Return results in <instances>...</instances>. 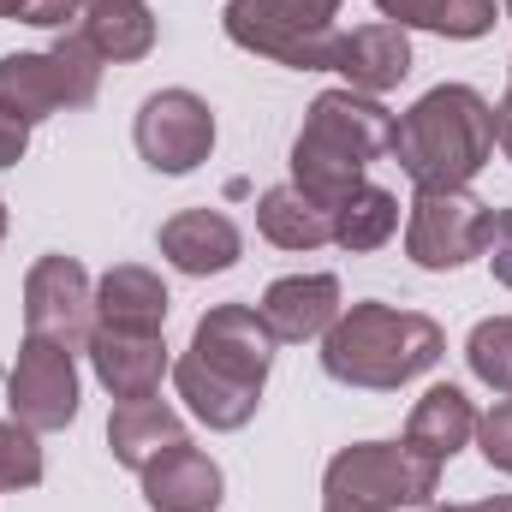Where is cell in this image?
Here are the masks:
<instances>
[{"mask_svg": "<svg viewBox=\"0 0 512 512\" xmlns=\"http://www.w3.org/2000/svg\"><path fill=\"white\" fill-rule=\"evenodd\" d=\"M90 370L96 382L120 399H155L161 393V376H167V340L161 334H137V328H102L90 334Z\"/></svg>", "mask_w": 512, "mask_h": 512, "instance_id": "obj_11", "label": "cell"}, {"mask_svg": "<svg viewBox=\"0 0 512 512\" xmlns=\"http://www.w3.org/2000/svg\"><path fill=\"white\" fill-rule=\"evenodd\" d=\"M483 256H489V268H495V280L512 292V209H495V221H489V245H483Z\"/></svg>", "mask_w": 512, "mask_h": 512, "instance_id": "obj_28", "label": "cell"}, {"mask_svg": "<svg viewBox=\"0 0 512 512\" xmlns=\"http://www.w3.org/2000/svg\"><path fill=\"white\" fill-rule=\"evenodd\" d=\"M155 245H161V256H167L179 274L203 280V274H227V268L245 256V233H239V221L221 215V209H179V215L161 221Z\"/></svg>", "mask_w": 512, "mask_h": 512, "instance_id": "obj_13", "label": "cell"}, {"mask_svg": "<svg viewBox=\"0 0 512 512\" xmlns=\"http://www.w3.org/2000/svg\"><path fill=\"white\" fill-rule=\"evenodd\" d=\"M185 352H191L203 370H215L221 382H239V387H251V393H262L280 340H274V328L262 322L256 304H215V310L197 316Z\"/></svg>", "mask_w": 512, "mask_h": 512, "instance_id": "obj_9", "label": "cell"}, {"mask_svg": "<svg viewBox=\"0 0 512 512\" xmlns=\"http://www.w3.org/2000/svg\"><path fill=\"white\" fill-rule=\"evenodd\" d=\"M376 12L399 30H435L447 42H477L495 30V0H376Z\"/></svg>", "mask_w": 512, "mask_h": 512, "instance_id": "obj_22", "label": "cell"}, {"mask_svg": "<svg viewBox=\"0 0 512 512\" xmlns=\"http://www.w3.org/2000/svg\"><path fill=\"white\" fill-rule=\"evenodd\" d=\"M143 501L149 512H221V495H227V477L221 465L191 447V441H173L161 459H149L143 471Z\"/></svg>", "mask_w": 512, "mask_h": 512, "instance_id": "obj_12", "label": "cell"}, {"mask_svg": "<svg viewBox=\"0 0 512 512\" xmlns=\"http://www.w3.org/2000/svg\"><path fill=\"white\" fill-rule=\"evenodd\" d=\"M447 352V334L423 310H399L382 298H364L340 310V322L322 334V370L328 382L358 387V393H393L435 370Z\"/></svg>", "mask_w": 512, "mask_h": 512, "instance_id": "obj_2", "label": "cell"}, {"mask_svg": "<svg viewBox=\"0 0 512 512\" xmlns=\"http://www.w3.org/2000/svg\"><path fill=\"white\" fill-rule=\"evenodd\" d=\"M393 149V114L364 90H322L292 137V185L322 209L346 203L364 185V167Z\"/></svg>", "mask_w": 512, "mask_h": 512, "instance_id": "obj_3", "label": "cell"}, {"mask_svg": "<svg viewBox=\"0 0 512 512\" xmlns=\"http://www.w3.org/2000/svg\"><path fill=\"white\" fill-rule=\"evenodd\" d=\"M495 149L512 161V66H507V96H501V108H495Z\"/></svg>", "mask_w": 512, "mask_h": 512, "instance_id": "obj_31", "label": "cell"}, {"mask_svg": "<svg viewBox=\"0 0 512 512\" xmlns=\"http://www.w3.org/2000/svg\"><path fill=\"white\" fill-rule=\"evenodd\" d=\"M477 441V405L465 399V387L441 382L429 387L417 405H411V417H405V447H417L423 459H435V465H447L459 447H471Z\"/></svg>", "mask_w": 512, "mask_h": 512, "instance_id": "obj_17", "label": "cell"}, {"mask_svg": "<svg viewBox=\"0 0 512 512\" xmlns=\"http://www.w3.org/2000/svg\"><path fill=\"white\" fill-rule=\"evenodd\" d=\"M346 78V90H364V96H382V90H399L411 78V36L399 24H358V30H340L334 42V66Z\"/></svg>", "mask_w": 512, "mask_h": 512, "instance_id": "obj_15", "label": "cell"}, {"mask_svg": "<svg viewBox=\"0 0 512 512\" xmlns=\"http://www.w3.org/2000/svg\"><path fill=\"white\" fill-rule=\"evenodd\" d=\"M78 30L96 42V54L102 60H114V66H126V60H143L149 48H155V12L143 6V0H120V6H90L84 18H78Z\"/></svg>", "mask_w": 512, "mask_h": 512, "instance_id": "obj_23", "label": "cell"}, {"mask_svg": "<svg viewBox=\"0 0 512 512\" xmlns=\"http://www.w3.org/2000/svg\"><path fill=\"white\" fill-rule=\"evenodd\" d=\"M471 512H512V495H489V501H477Z\"/></svg>", "mask_w": 512, "mask_h": 512, "instance_id": "obj_33", "label": "cell"}, {"mask_svg": "<svg viewBox=\"0 0 512 512\" xmlns=\"http://www.w3.org/2000/svg\"><path fill=\"white\" fill-rule=\"evenodd\" d=\"M477 447H483V459H489L495 471L512 477V393L495 405V411L477 417Z\"/></svg>", "mask_w": 512, "mask_h": 512, "instance_id": "obj_27", "label": "cell"}, {"mask_svg": "<svg viewBox=\"0 0 512 512\" xmlns=\"http://www.w3.org/2000/svg\"><path fill=\"white\" fill-rule=\"evenodd\" d=\"M131 143H137V155H143L155 173H167V179L197 173V167L209 161V149H215V114H209V102H203L197 90H155V96H143V108H137Z\"/></svg>", "mask_w": 512, "mask_h": 512, "instance_id": "obj_8", "label": "cell"}, {"mask_svg": "<svg viewBox=\"0 0 512 512\" xmlns=\"http://www.w3.org/2000/svg\"><path fill=\"white\" fill-rule=\"evenodd\" d=\"M24 334L48 346H90L96 334V280L78 256H36L24 274Z\"/></svg>", "mask_w": 512, "mask_h": 512, "instance_id": "obj_7", "label": "cell"}, {"mask_svg": "<svg viewBox=\"0 0 512 512\" xmlns=\"http://www.w3.org/2000/svg\"><path fill=\"white\" fill-rule=\"evenodd\" d=\"M0 239H6V203H0Z\"/></svg>", "mask_w": 512, "mask_h": 512, "instance_id": "obj_37", "label": "cell"}, {"mask_svg": "<svg viewBox=\"0 0 512 512\" xmlns=\"http://www.w3.org/2000/svg\"><path fill=\"white\" fill-rule=\"evenodd\" d=\"M78 6H84V12H90V6H120V0H78Z\"/></svg>", "mask_w": 512, "mask_h": 512, "instance_id": "obj_36", "label": "cell"}, {"mask_svg": "<svg viewBox=\"0 0 512 512\" xmlns=\"http://www.w3.org/2000/svg\"><path fill=\"white\" fill-rule=\"evenodd\" d=\"M489 221H495V209L471 191H417L411 215H405V256L429 274H453L483 256Z\"/></svg>", "mask_w": 512, "mask_h": 512, "instance_id": "obj_6", "label": "cell"}, {"mask_svg": "<svg viewBox=\"0 0 512 512\" xmlns=\"http://www.w3.org/2000/svg\"><path fill=\"white\" fill-rule=\"evenodd\" d=\"M423 512H471V507H441V501H429Z\"/></svg>", "mask_w": 512, "mask_h": 512, "instance_id": "obj_35", "label": "cell"}, {"mask_svg": "<svg viewBox=\"0 0 512 512\" xmlns=\"http://www.w3.org/2000/svg\"><path fill=\"white\" fill-rule=\"evenodd\" d=\"M173 441H185V417L161 393L155 399H120L108 417V447H114V465H126V471H143Z\"/></svg>", "mask_w": 512, "mask_h": 512, "instance_id": "obj_18", "label": "cell"}, {"mask_svg": "<svg viewBox=\"0 0 512 512\" xmlns=\"http://www.w3.org/2000/svg\"><path fill=\"white\" fill-rule=\"evenodd\" d=\"M322 512H382L370 501H346V495H322Z\"/></svg>", "mask_w": 512, "mask_h": 512, "instance_id": "obj_32", "label": "cell"}, {"mask_svg": "<svg viewBox=\"0 0 512 512\" xmlns=\"http://www.w3.org/2000/svg\"><path fill=\"white\" fill-rule=\"evenodd\" d=\"M24 12V0H0V18H18Z\"/></svg>", "mask_w": 512, "mask_h": 512, "instance_id": "obj_34", "label": "cell"}, {"mask_svg": "<svg viewBox=\"0 0 512 512\" xmlns=\"http://www.w3.org/2000/svg\"><path fill=\"white\" fill-rule=\"evenodd\" d=\"M167 286L155 268L143 262H114L96 280V322L102 328H137V334H161L167 328Z\"/></svg>", "mask_w": 512, "mask_h": 512, "instance_id": "obj_16", "label": "cell"}, {"mask_svg": "<svg viewBox=\"0 0 512 512\" xmlns=\"http://www.w3.org/2000/svg\"><path fill=\"white\" fill-rule=\"evenodd\" d=\"M346 0H227L221 24H227V42L262 54V60H280L292 72H328L334 66V18H340Z\"/></svg>", "mask_w": 512, "mask_h": 512, "instance_id": "obj_4", "label": "cell"}, {"mask_svg": "<svg viewBox=\"0 0 512 512\" xmlns=\"http://www.w3.org/2000/svg\"><path fill=\"white\" fill-rule=\"evenodd\" d=\"M262 322L274 328L280 346H304V340H322L334 322H340V280L334 274H280L268 292H262Z\"/></svg>", "mask_w": 512, "mask_h": 512, "instance_id": "obj_14", "label": "cell"}, {"mask_svg": "<svg viewBox=\"0 0 512 512\" xmlns=\"http://www.w3.org/2000/svg\"><path fill=\"white\" fill-rule=\"evenodd\" d=\"M507 12H512V0H507Z\"/></svg>", "mask_w": 512, "mask_h": 512, "instance_id": "obj_38", "label": "cell"}, {"mask_svg": "<svg viewBox=\"0 0 512 512\" xmlns=\"http://www.w3.org/2000/svg\"><path fill=\"white\" fill-rule=\"evenodd\" d=\"M6 405L24 429L36 435H54V429H72L78 423V364L66 346H48V340H30L18 346V364L6 376Z\"/></svg>", "mask_w": 512, "mask_h": 512, "instance_id": "obj_10", "label": "cell"}, {"mask_svg": "<svg viewBox=\"0 0 512 512\" xmlns=\"http://www.w3.org/2000/svg\"><path fill=\"white\" fill-rule=\"evenodd\" d=\"M256 233L280 251H322L334 245V209H322L298 185H274L256 197Z\"/></svg>", "mask_w": 512, "mask_h": 512, "instance_id": "obj_20", "label": "cell"}, {"mask_svg": "<svg viewBox=\"0 0 512 512\" xmlns=\"http://www.w3.org/2000/svg\"><path fill=\"white\" fill-rule=\"evenodd\" d=\"M399 233V197L382 185H358L346 203H334V245L340 251H382Z\"/></svg>", "mask_w": 512, "mask_h": 512, "instance_id": "obj_24", "label": "cell"}, {"mask_svg": "<svg viewBox=\"0 0 512 512\" xmlns=\"http://www.w3.org/2000/svg\"><path fill=\"white\" fill-rule=\"evenodd\" d=\"M322 495H346V501H370V507H429L441 495V465L423 459L405 441H358L340 447L322 471Z\"/></svg>", "mask_w": 512, "mask_h": 512, "instance_id": "obj_5", "label": "cell"}, {"mask_svg": "<svg viewBox=\"0 0 512 512\" xmlns=\"http://www.w3.org/2000/svg\"><path fill=\"white\" fill-rule=\"evenodd\" d=\"M387 155L417 191H465L495 161V102L471 84H435L393 120Z\"/></svg>", "mask_w": 512, "mask_h": 512, "instance_id": "obj_1", "label": "cell"}, {"mask_svg": "<svg viewBox=\"0 0 512 512\" xmlns=\"http://www.w3.org/2000/svg\"><path fill=\"white\" fill-rule=\"evenodd\" d=\"M0 114L42 126L54 114H66V78L54 66V54H0Z\"/></svg>", "mask_w": 512, "mask_h": 512, "instance_id": "obj_19", "label": "cell"}, {"mask_svg": "<svg viewBox=\"0 0 512 512\" xmlns=\"http://www.w3.org/2000/svg\"><path fill=\"white\" fill-rule=\"evenodd\" d=\"M173 387H179V399H185V411L197 417V423H209V429H221V435H233V429H245L256 417V405H262V393L239 382H221L215 370H203L191 352L173 364Z\"/></svg>", "mask_w": 512, "mask_h": 512, "instance_id": "obj_21", "label": "cell"}, {"mask_svg": "<svg viewBox=\"0 0 512 512\" xmlns=\"http://www.w3.org/2000/svg\"><path fill=\"white\" fill-rule=\"evenodd\" d=\"M24 149H30V126H24V120H12V114H0V173H6V167H18V161H24Z\"/></svg>", "mask_w": 512, "mask_h": 512, "instance_id": "obj_30", "label": "cell"}, {"mask_svg": "<svg viewBox=\"0 0 512 512\" xmlns=\"http://www.w3.org/2000/svg\"><path fill=\"white\" fill-rule=\"evenodd\" d=\"M465 364L489 393H512V316H483L465 340Z\"/></svg>", "mask_w": 512, "mask_h": 512, "instance_id": "obj_25", "label": "cell"}, {"mask_svg": "<svg viewBox=\"0 0 512 512\" xmlns=\"http://www.w3.org/2000/svg\"><path fill=\"white\" fill-rule=\"evenodd\" d=\"M72 18H84L78 0H24L18 24H36V30H72Z\"/></svg>", "mask_w": 512, "mask_h": 512, "instance_id": "obj_29", "label": "cell"}, {"mask_svg": "<svg viewBox=\"0 0 512 512\" xmlns=\"http://www.w3.org/2000/svg\"><path fill=\"white\" fill-rule=\"evenodd\" d=\"M42 483V447L36 429H24L18 417L0 423V495L6 489H36Z\"/></svg>", "mask_w": 512, "mask_h": 512, "instance_id": "obj_26", "label": "cell"}]
</instances>
